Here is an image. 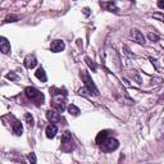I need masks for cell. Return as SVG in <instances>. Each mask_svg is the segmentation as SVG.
Here are the masks:
<instances>
[{"mask_svg":"<svg viewBox=\"0 0 164 164\" xmlns=\"http://www.w3.org/2000/svg\"><path fill=\"white\" fill-rule=\"evenodd\" d=\"M81 78H82V81L85 82V87H82L78 92L82 95H95V96H98L99 95V90L96 89V86H95V84H94V81L91 79V77H90V74L86 72V71H82L81 72Z\"/></svg>","mask_w":164,"mask_h":164,"instance_id":"obj_1","label":"cell"},{"mask_svg":"<svg viewBox=\"0 0 164 164\" xmlns=\"http://www.w3.org/2000/svg\"><path fill=\"white\" fill-rule=\"evenodd\" d=\"M24 94H26V96L30 100L35 101V104H36V105L43 104V103H44V100H45V98H44L43 92H40V91H38L37 89H35V87H26Z\"/></svg>","mask_w":164,"mask_h":164,"instance_id":"obj_2","label":"cell"},{"mask_svg":"<svg viewBox=\"0 0 164 164\" xmlns=\"http://www.w3.org/2000/svg\"><path fill=\"white\" fill-rule=\"evenodd\" d=\"M62 149L64 151H72L74 149V141L72 139L71 132H64L62 136Z\"/></svg>","mask_w":164,"mask_h":164,"instance_id":"obj_3","label":"cell"},{"mask_svg":"<svg viewBox=\"0 0 164 164\" xmlns=\"http://www.w3.org/2000/svg\"><path fill=\"white\" fill-rule=\"evenodd\" d=\"M118 146H119L118 140L110 139V137H108L103 144H100L101 150H103V151H105V153H112V151H114V150L118 149Z\"/></svg>","mask_w":164,"mask_h":164,"instance_id":"obj_4","label":"cell"},{"mask_svg":"<svg viewBox=\"0 0 164 164\" xmlns=\"http://www.w3.org/2000/svg\"><path fill=\"white\" fill-rule=\"evenodd\" d=\"M53 108L58 112H64L65 109V96L62 98V95H53Z\"/></svg>","mask_w":164,"mask_h":164,"instance_id":"obj_5","label":"cell"},{"mask_svg":"<svg viewBox=\"0 0 164 164\" xmlns=\"http://www.w3.org/2000/svg\"><path fill=\"white\" fill-rule=\"evenodd\" d=\"M59 113H60V112L55 110V109H50V110L46 112V118L49 119L50 123H54V125H55V123H59V122L63 120V118L60 117Z\"/></svg>","mask_w":164,"mask_h":164,"instance_id":"obj_6","label":"cell"},{"mask_svg":"<svg viewBox=\"0 0 164 164\" xmlns=\"http://www.w3.org/2000/svg\"><path fill=\"white\" fill-rule=\"evenodd\" d=\"M64 48H65V45L62 40H54L50 44V50L53 53H60V51L64 50Z\"/></svg>","mask_w":164,"mask_h":164,"instance_id":"obj_7","label":"cell"},{"mask_svg":"<svg viewBox=\"0 0 164 164\" xmlns=\"http://www.w3.org/2000/svg\"><path fill=\"white\" fill-rule=\"evenodd\" d=\"M24 67L26 68H28V69H32V68H35L37 65V59L36 57L33 55V54H30V55H27L24 58V62H23Z\"/></svg>","mask_w":164,"mask_h":164,"instance_id":"obj_8","label":"cell"},{"mask_svg":"<svg viewBox=\"0 0 164 164\" xmlns=\"http://www.w3.org/2000/svg\"><path fill=\"white\" fill-rule=\"evenodd\" d=\"M130 36L133 38V41H136L137 44H145V37H144V35L139 31V30H131V32H130Z\"/></svg>","mask_w":164,"mask_h":164,"instance_id":"obj_9","label":"cell"},{"mask_svg":"<svg viewBox=\"0 0 164 164\" xmlns=\"http://www.w3.org/2000/svg\"><path fill=\"white\" fill-rule=\"evenodd\" d=\"M58 132V127L54 125V123H51V125H49L45 130V133H46V137L48 139H54L55 137V135Z\"/></svg>","mask_w":164,"mask_h":164,"instance_id":"obj_10","label":"cell"},{"mask_svg":"<svg viewBox=\"0 0 164 164\" xmlns=\"http://www.w3.org/2000/svg\"><path fill=\"white\" fill-rule=\"evenodd\" d=\"M12 130H13V133L16 136H21L22 132H23V127H22V123L17 119H14V122L12 123Z\"/></svg>","mask_w":164,"mask_h":164,"instance_id":"obj_11","label":"cell"},{"mask_svg":"<svg viewBox=\"0 0 164 164\" xmlns=\"http://www.w3.org/2000/svg\"><path fill=\"white\" fill-rule=\"evenodd\" d=\"M0 49L3 54H8L10 51V44L5 37H0Z\"/></svg>","mask_w":164,"mask_h":164,"instance_id":"obj_12","label":"cell"},{"mask_svg":"<svg viewBox=\"0 0 164 164\" xmlns=\"http://www.w3.org/2000/svg\"><path fill=\"white\" fill-rule=\"evenodd\" d=\"M35 74H36V77L40 79V81H43V82H46V79H48V77H46V73H45V71H44V68L43 67H40L35 72Z\"/></svg>","mask_w":164,"mask_h":164,"instance_id":"obj_13","label":"cell"},{"mask_svg":"<svg viewBox=\"0 0 164 164\" xmlns=\"http://www.w3.org/2000/svg\"><path fill=\"white\" fill-rule=\"evenodd\" d=\"M108 139V131H101V132H99L98 133V136H96V144H103L105 140Z\"/></svg>","mask_w":164,"mask_h":164,"instance_id":"obj_14","label":"cell"},{"mask_svg":"<svg viewBox=\"0 0 164 164\" xmlns=\"http://www.w3.org/2000/svg\"><path fill=\"white\" fill-rule=\"evenodd\" d=\"M68 112H69V114H71V115H73V117H77V115L81 113L79 108H77L74 104H71L69 106H68Z\"/></svg>","mask_w":164,"mask_h":164,"instance_id":"obj_15","label":"cell"},{"mask_svg":"<svg viewBox=\"0 0 164 164\" xmlns=\"http://www.w3.org/2000/svg\"><path fill=\"white\" fill-rule=\"evenodd\" d=\"M105 8H106V10H109V12H118V8L115 7V3L114 2H108V3H104L103 4Z\"/></svg>","mask_w":164,"mask_h":164,"instance_id":"obj_16","label":"cell"},{"mask_svg":"<svg viewBox=\"0 0 164 164\" xmlns=\"http://www.w3.org/2000/svg\"><path fill=\"white\" fill-rule=\"evenodd\" d=\"M50 95H67L65 90H62V89H57V87H51L50 89Z\"/></svg>","mask_w":164,"mask_h":164,"instance_id":"obj_17","label":"cell"},{"mask_svg":"<svg viewBox=\"0 0 164 164\" xmlns=\"http://www.w3.org/2000/svg\"><path fill=\"white\" fill-rule=\"evenodd\" d=\"M24 119H26V122H27V125L28 126H33V123H35V120H33V117L30 114V113H26L24 114Z\"/></svg>","mask_w":164,"mask_h":164,"instance_id":"obj_18","label":"cell"},{"mask_svg":"<svg viewBox=\"0 0 164 164\" xmlns=\"http://www.w3.org/2000/svg\"><path fill=\"white\" fill-rule=\"evenodd\" d=\"M85 60H86V63L89 64V67L91 68V69H92L94 72H96V64H95V63H92V62H91V59H89V58H86Z\"/></svg>","mask_w":164,"mask_h":164,"instance_id":"obj_19","label":"cell"},{"mask_svg":"<svg viewBox=\"0 0 164 164\" xmlns=\"http://www.w3.org/2000/svg\"><path fill=\"white\" fill-rule=\"evenodd\" d=\"M147 37L151 40V41H159V36L158 35H155V33H153V32H150L149 35H147Z\"/></svg>","mask_w":164,"mask_h":164,"instance_id":"obj_20","label":"cell"},{"mask_svg":"<svg viewBox=\"0 0 164 164\" xmlns=\"http://www.w3.org/2000/svg\"><path fill=\"white\" fill-rule=\"evenodd\" d=\"M27 159H28V161H31V163H36V156H35L33 153H31V154L27 155Z\"/></svg>","mask_w":164,"mask_h":164,"instance_id":"obj_21","label":"cell"},{"mask_svg":"<svg viewBox=\"0 0 164 164\" xmlns=\"http://www.w3.org/2000/svg\"><path fill=\"white\" fill-rule=\"evenodd\" d=\"M16 21H18V17H16V16H10L5 19V22H16Z\"/></svg>","mask_w":164,"mask_h":164,"instance_id":"obj_22","label":"cell"},{"mask_svg":"<svg viewBox=\"0 0 164 164\" xmlns=\"http://www.w3.org/2000/svg\"><path fill=\"white\" fill-rule=\"evenodd\" d=\"M7 78H9V79H17V76H16V73L10 72V73L7 74Z\"/></svg>","mask_w":164,"mask_h":164,"instance_id":"obj_23","label":"cell"},{"mask_svg":"<svg viewBox=\"0 0 164 164\" xmlns=\"http://www.w3.org/2000/svg\"><path fill=\"white\" fill-rule=\"evenodd\" d=\"M158 7L160 9H164V0H158Z\"/></svg>","mask_w":164,"mask_h":164,"instance_id":"obj_24","label":"cell"},{"mask_svg":"<svg viewBox=\"0 0 164 164\" xmlns=\"http://www.w3.org/2000/svg\"><path fill=\"white\" fill-rule=\"evenodd\" d=\"M84 10H85V14H90V12H89V8H85Z\"/></svg>","mask_w":164,"mask_h":164,"instance_id":"obj_25","label":"cell"}]
</instances>
